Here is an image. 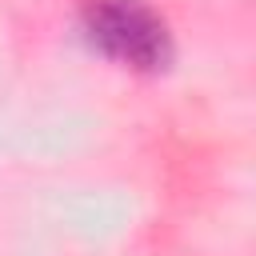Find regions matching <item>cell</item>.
Instances as JSON below:
<instances>
[{"instance_id":"cell-1","label":"cell","mask_w":256,"mask_h":256,"mask_svg":"<svg viewBox=\"0 0 256 256\" xmlns=\"http://www.w3.org/2000/svg\"><path fill=\"white\" fill-rule=\"evenodd\" d=\"M84 36L96 52L128 64V68H164L172 44L164 20L140 0H88Z\"/></svg>"}]
</instances>
